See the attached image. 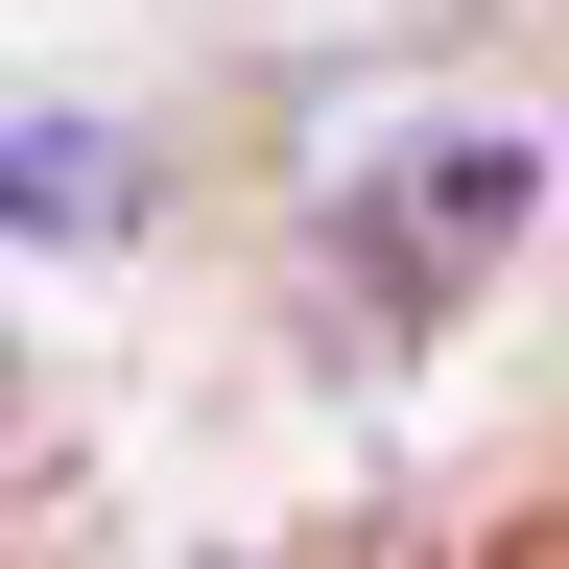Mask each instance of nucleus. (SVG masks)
I'll return each mask as SVG.
<instances>
[{
  "mask_svg": "<svg viewBox=\"0 0 569 569\" xmlns=\"http://www.w3.org/2000/svg\"><path fill=\"white\" fill-rule=\"evenodd\" d=\"M498 238H522V142H498V119L475 142H380V167L332 190V261L380 284V309H451Z\"/></svg>",
  "mask_w": 569,
  "mask_h": 569,
  "instance_id": "1",
  "label": "nucleus"
},
{
  "mask_svg": "<svg viewBox=\"0 0 569 569\" xmlns=\"http://www.w3.org/2000/svg\"><path fill=\"white\" fill-rule=\"evenodd\" d=\"M0 213H119V167H71V142H0Z\"/></svg>",
  "mask_w": 569,
  "mask_h": 569,
  "instance_id": "2",
  "label": "nucleus"
}]
</instances>
